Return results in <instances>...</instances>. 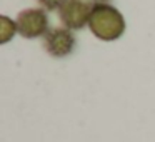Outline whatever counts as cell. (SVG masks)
<instances>
[{"label": "cell", "instance_id": "2", "mask_svg": "<svg viewBox=\"0 0 155 142\" xmlns=\"http://www.w3.org/2000/svg\"><path fill=\"white\" fill-rule=\"evenodd\" d=\"M95 0H65L58 8V19L68 30H80L90 22Z\"/></svg>", "mask_w": 155, "mask_h": 142}, {"label": "cell", "instance_id": "5", "mask_svg": "<svg viewBox=\"0 0 155 142\" xmlns=\"http://www.w3.org/2000/svg\"><path fill=\"white\" fill-rule=\"evenodd\" d=\"M17 32V24L14 20H10L8 17L2 15L0 17V44H7Z\"/></svg>", "mask_w": 155, "mask_h": 142}, {"label": "cell", "instance_id": "4", "mask_svg": "<svg viewBox=\"0 0 155 142\" xmlns=\"http://www.w3.org/2000/svg\"><path fill=\"white\" fill-rule=\"evenodd\" d=\"M44 49L52 57H67L75 49V35L65 27H54L42 37Z\"/></svg>", "mask_w": 155, "mask_h": 142}, {"label": "cell", "instance_id": "3", "mask_svg": "<svg viewBox=\"0 0 155 142\" xmlns=\"http://www.w3.org/2000/svg\"><path fill=\"white\" fill-rule=\"evenodd\" d=\"M17 32L24 39H38L48 32V17L44 8H25L15 19Z\"/></svg>", "mask_w": 155, "mask_h": 142}, {"label": "cell", "instance_id": "6", "mask_svg": "<svg viewBox=\"0 0 155 142\" xmlns=\"http://www.w3.org/2000/svg\"><path fill=\"white\" fill-rule=\"evenodd\" d=\"M38 5H40V8H44L45 12H54L60 8V5L64 4L65 0H37Z\"/></svg>", "mask_w": 155, "mask_h": 142}, {"label": "cell", "instance_id": "1", "mask_svg": "<svg viewBox=\"0 0 155 142\" xmlns=\"http://www.w3.org/2000/svg\"><path fill=\"white\" fill-rule=\"evenodd\" d=\"M90 32L98 40L112 42L117 40L125 32V19L114 5L108 2L105 4H95L88 22Z\"/></svg>", "mask_w": 155, "mask_h": 142}]
</instances>
